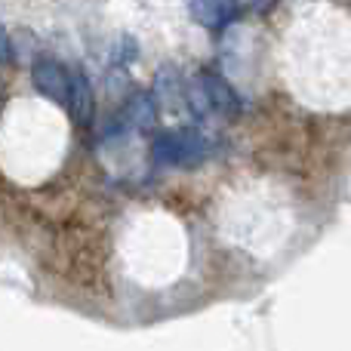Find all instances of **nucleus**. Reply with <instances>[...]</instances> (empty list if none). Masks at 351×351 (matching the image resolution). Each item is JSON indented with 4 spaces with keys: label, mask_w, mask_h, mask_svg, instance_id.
<instances>
[{
    "label": "nucleus",
    "mask_w": 351,
    "mask_h": 351,
    "mask_svg": "<svg viewBox=\"0 0 351 351\" xmlns=\"http://www.w3.org/2000/svg\"><path fill=\"white\" fill-rule=\"evenodd\" d=\"M194 86H197L206 111H216V114H225V117H237L243 111L241 93H237L234 86L228 84V77H225L222 71H216V68H200Z\"/></svg>",
    "instance_id": "nucleus-3"
},
{
    "label": "nucleus",
    "mask_w": 351,
    "mask_h": 351,
    "mask_svg": "<svg viewBox=\"0 0 351 351\" xmlns=\"http://www.w3.org/2000/svg\"><path fill=\"white\" fill-rule=\"evenodd\" d=\"M136 56H139V47H136L133 37H121V40H117V47H114L111 62H114V65H130Z\"/></svg>",
    "instance_id": "nucleus-8"
},
{
    "label": "nucleus",
    "mask_w": 351,
    "mask_h": 351,
    "mask_svg": "<svg viewBox=\"0 0 351 351\" xmlns=\"http://www.w3.org/2000/svg\"><path fill=\"white\" fill-rule=\"evenodd\" d=\"M185 80L176 68H160L158 71V108L164 111H185Z\"/></svg>",
    "instance_id": "nucleus-7"
},
{
    "label": "nucleus",
    "mask_w": 351,
    "mask_h": 351,
    "mask_svg": "<svg viewBox=\"0 0 351 351\" xmlns=\"http://www.w3.org/2000/svg\"><path fill=\"white\" fill-rule=\"evenodd\" d=\"M31 77H34V86L40 96H47L49 102L65 105L68 99V68L62 65L53 56H40L31 65Z\"/></svg>",
    "instance_id": "nucleus-5"
},
{
    "label": "nucleus",
    "mask_w": 351,
    "mask_h": 351,
    "mask_svg": "<svg viewBox=\"0 0 351 351\" xmlns=\"http://www.w3.org/2000/svg\"><path fill=\"white\" fill-rule=\"evenodd\" d=\"M206 154H210V142L197 127L167 130L152 145V158L160 167H197Z\"/></svg>",
    "instance_id": "nucleus-1"
},
{
    "label": "nucleus",
    "mask_w": 351,
    "mask_h": 351,
    "mask_svg": "<svg viewBox=\"0 0 351 351\" xmlns=\"http://www.w3.org/2000/svg\"><path fill=\"white\" fill-rule=\"evenodd\" d=\"M16 59V49H12V37L6 34V28L0 25V65H10Z\"/></svg>",
    "instance_id": "nucleus-9"
},
{
    "label": "nucleus",
    "mask_w": 351,
    "mask_h": 351,
    "mask_svg": "<svg viewBox=\"0 0 351 351\" xmlns=\"http://www.w3.org/2000/svg\"><path fill=\"white\" fill-rule=\"evenodd\" d=\"M158 102H154V93L148 90H133L130 99L123 102V108L117 111L121 121L127 123V130H136V133H148V130L158 123Z\"/></svg>",
    "instance_id": "nucleus-6"
},
{
    "label": "nucleus",
    "mask_w": 351,
    "mask_h": 351,
    "mask_svg": "<svg viewBox=\"0 0 351 351\" xmlns=\"http://www.w3.org/2000/svg\"><path fill=\"white\" fill-rule=\"evenodd\" d=\"M188 6L197 25H204L206 31H222L243 16L268 12L274 0H188Z\"/></svg>",
    "instance_id": "nucleus-2"
},
{
    "label": "nucleus",
    "mask_w": 351,
    "mask_h": 351,
    "mask_svg": "<svg viewBox=\"0 0 351 351\" xmlns=\"http://www.w3.org/2000/svg\"><path fill=\"white\" fill-rule=\"evenodd\" d=\"M68 111H71V121L77 127H90L93 117H96V93L93 84L86 77L84 68H68V99H65Z\"/></svg>",
    "instance_id": "nucleus-4"
}]
</instances>
